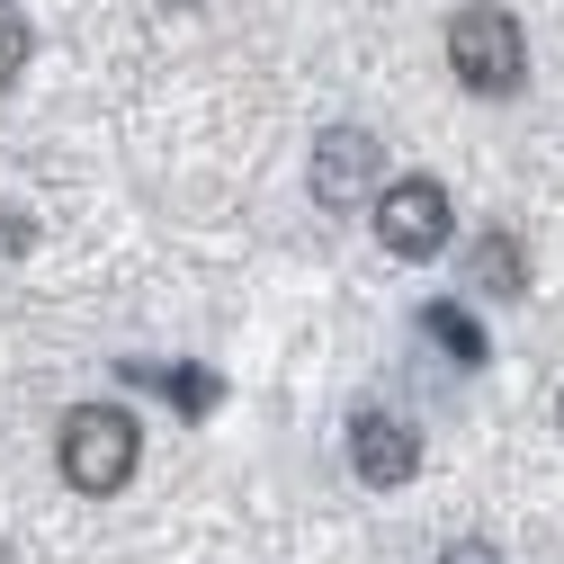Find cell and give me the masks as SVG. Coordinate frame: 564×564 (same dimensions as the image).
Listing matches in <instances>:
<instances>
[{"instance_id": "6da1fadb", "label": "cell", "mask_w": 564, "mask_h": 564, "mask_svg": "<svg viewBox=\"0 0 564 564\" xmlns=\"http://www.w3.org/2000/svg\"><path fill=\"white\" fill-rule=\"evenodd\" d=\"M54 457H63V484L73 492H117L144 457V431H134L126 403H73L54 431Z\"/></svg>"}, {"instance_id": "7a4b0ae2", "label": "cell", "mask_w": 564, "mask_h": 564, "mask_svg": "<svg viewBox=\"0 0 564 564\" xmlns=\"http://www.w3.org/2000/svg\"><path fill=\"white\" fill-rule=\"evenodd\" d=\"M448 73L475 90V99H511L520 73H529V45H520V19L492 10V0H475V10L448 19Z\"/></svg>"}, {"instance_id": "3957f363", "label": "cell", "mask_w": 564, "mask_h": 564, "mask_svg": "<svg viewBox=\"0 0 564 564\" xmlns=\"http://www.w3.org/2000/svg\"><path fill=\"white\" fill-rule=\"evenodd\" d=\"M377 242L394 260H440L448 251V188L440 180H394L377 188Z\"/></svg>"}, {"instance_id": "277c9868", "label": "cell", "mask_w": 564, "mask_h": 564, "mask_svg": "<svg viewBox=\"0 0 564 564\" xmlns=\"http://www.w3.org/2000/svg\"><path fill=\"white\" fill-rule=\"evenodd\" d=\"M368 188H377V134L368 126H332L314 144V197L340 216V206H359Z\"/></svg>"}, {"instance_id": "5b68a950", "label": "cell", "mask_w": 564, "mask_h": 564, "mask_svg": "<svg viewBox=\"0 0 564 564\" xmlns=\"http://www.w3.org/2000/svg\"><path fill=\"white\" fill-rule=\"evenodd\" d=\"M349 466H359V484L394 492V484H412V466H421V440L403 431L394 412H359V421H349Z\"/></svg>"}, {"instance_id": "8992f818", "label": "cell", "mask_w": 564, "mask_h": 564, "mask_svg": "<svg viewBox=\"0 0 564 564\" xmlns=\"http://www.w3.org/2000/svg\"><path fill=\"white\" fill-rule=\"evenodd\" d=\"M475 288H484V296H520V288H529V251H520V234H502V225L475 234Z\"/></svg>"}, {"instance_id": "52a82bcc", "label": "cell", "mask_w": 564, "mask_h": 564, "mask_svg": "<svg viewBox=\"0 0 564 564\" xmlns=\"http://www.w3.org/2000/svg\"><path fill=\"white\" fill-rule=\"evenodd\" d=\"M421 332H431V340L448 349V359H466V368L484 359V332H475V323H466L457 305H431V314H421Z\"/></svg>"}, {"instance_id": "ba28073f", "label": "cell", "mask_w": 564, "mask_h": 564, "mask_svg": "<svg viewBox=\"0 0 564 564\" xmlns=\"http://www.w3.org/2000/svg\"><path fill=\"white\" fill-rule=\"evenodd\" d=\"M28 45H36V36H28V19H19V0H0V90L28 73Z\"/></svg>"}, {"instance_id": "9c48e42d", "label": "cell", "mask_w": 564, "mask_h": 564, "mask_svg": "<svg viewBox=\"0 0 564 564\" xmlns=\"http://www.w3.org/2000/svg\"><path fill=\"white\" fill-rule=\"evenodd\" d=\"M440 564H502V546H492V538H448Z\"/></svg>"}, {"instance_id": "30bf717a", "label": "cell", "mask_w": 564, "mask_h": 564, "mask_svg": "<svg viewBox=\"0 0 564 564\" xmlns=\"http://www.w3.org/2000/svg\"><path fill=\"white\" fill-rule=\"evenodd\" d=\"M171 394H180V403H188V412H206V403H216V386H206V377H197V368H180V377H171Z\"/></svg>"}]
</instances>
